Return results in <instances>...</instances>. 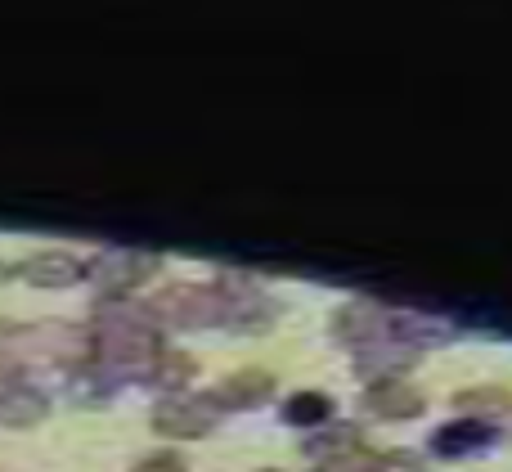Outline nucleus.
I'll return each instance as SVG.
<instances>
[{"label":"nucleus","mask_w":512,"mask_h":472,"mask_svg":"<svg viewBox=\"0 0 512 472\" xmlns=\"http://www.w3.org/2000/svg\"><path fill=\"white\" fill-rule=\"evenodd\" d=\"M495 437H499L495 423H486V419H454L432 437V450H441V455H450V459H463V455H477V450L490 446Z\"/></svg>","instance_id":"1a4fd4ad"},{"label":"nucleus","mask_w":512,"mask_h":472,"mask_svg":"<svg viewBox=\"0 0 512 472\" xmlns=\"http://www.w3.org/2000/svg\"><path fill=\"white\" fill-rule=\"evenodd\" d=\"M14 378H18V369H14V365H5V360H0V392H5V387L14 383Z\"/></svg>","instance_id":"dca6fc26"},{"label":"nucleus","mask_w":512,"mask_h":472,"mask_svg":"<svg viewBox=\"0 0 512 472\" xmlns=\"http://www.w3.org/2000/svg\"><path fill=\"white\" fill-rule=\"evenodd\" d=\"M360 410L378 423H405V419H418V414L427 410V396L418 392L414 383H405V378H382V383L364 387Z\"/></svg>","instance_id":"39448f33"},{"label":"nucleus","mask_w":512,"mask_h":472,"mask_svg":"<svg viewBox=\"0 0 512 472\" xmlns=\"http://www.w3.org/2000/svg\"><path fill=\"white\" fill-rule=\"evenodd\" d=\"M149 315L158 329L189 333V329H212V324H221L225 302L212 284H171L149 302Z\"/></svg>","instance_id":"f03ea898"},{"label":"nucleus","mask_w":512,"mask_h":472,"mask_svg":"<svg viewBox=\"0 0 512 472\" xmlns=\"http://www.w3.org/2000/svg\"><path fill=\"white\" fill-rule=\"evenodd\" d=\"M86 329L90 342H95V365L108 378L149 374L153 356L162 351V329L153 324L149 306H135L131 297H117V302L99 297Z\"/></svg>","instance_id":"f257e3e1"},{"label":"nucleus","mask_w":512,"mask_h":472,"mask_svg":"<svg viewBox=\"0 0 512 472\" xmlns=\"http://www.w3.org/2000/svg\"><path fill=\"white\" fill-rule=\"evenodd\" d=\"M131 472H189L185 455H176V450H149V455L135 459Z\"/></svg>","instance_id":"2eb2a0df"},{"label":"nucleus","mask_w":512,"mask_h":472,"mask_svg":"<svg viewBox=\"0 0 512 472\" xmlns=\"http://www.w3.org/2000/svg\"><path fill=\"white\" fill-rule=\"evenodd\" d=\"M45 419H50V396H45L41 387L14 378V383L0 392V428L23 432V428H36V423H45Z\"/></svg>","instance_id":"6e6552de"},{"label":"nucleus","mask_w":512,"mask_h":472,"mask_svg":"<svg viewBox=\"0 0 512 472\" xmlns=\"http://www.w3.org/2000/svg\"><path fill=\"white\" fill-rule=\"evenodd\" d=\"M256 472H283V468H256Z\"/></svg>","instance_id":"f3484780"},{"label":"nucleus","mask_w":512,"mask_h":472,"mask_svg":"<svg viewBox=\"0 0 512 472\" xmlns=\"http://www.w3.org/2000/svg\"><path fill=\"white\" fill-rule=\"evenodd\" d=\"M194 374H198V360L189 356V351H180V347H162L158 356H153V365H149V383L153 387H162L167 396H176V392H185L189 383H194Z\"/></svg>","instance_id":"9b49d317"},{"label":"nucleus","mask_w":512,"mask_h":472,"mask_svg":"<svg viewBox=\"0 0 512 472\" xmlns=\"http://www.w3.org/2000/svg\"><path fill=\"white\" fill-rule=\"evenodd\" d=\"M18 275L32 288H72L86 279V257H77V252H68V248H45V252H36V257H27L23 266H18Z\"/></svg>","instance_id":"0eeeda50"},{"label":"nucleus","mask_w":512,"mask_h":472,"mask_svg":"<svg viewBox=\"0 0 512 472\" xmlns=\"http://www.w3.org/2000/svg\"><path fill=\"white\" fill-rule=\"evenodd\" d=\"M283 419H288L292 428H324V423L333 419V401L319 392H297L283 405Z\"/></svg>","instance_id":"f8f14e48"},{"label":"nucleus","mask_w":512,"mask_h":472,"mask_svg":"<svg viewBox=\"0 0 512 472\" xmlns=\"http://www.w3.org/2000/svg\"><path fill=\"white\" fill-rule=\"evenodd\" d=\"M418 360V347H409V342L400 338H373L364 342V347H355V369H360L369 383H382V378H405L409 365Z\"/></svg>","instance_id":"423d86ee"},{"label":"nucleus","mask_w":512,"mask_h":472,"mask_svg":"<svg viewBox=\"0 0 512 472\" xmlns=\"http://www.w3.org/2000/svg\"><path fill=\"white\" fill-rule=\"evenodd\" d=\"M221 423V405H216L212 392H176V396H162L153 405V432L171 441H198Z\"/></svg>","instance_id":"20e7f679"},{"label":"nucleus","mask_w":512,"mask_h":472,"mask_svg":"<svg viewBox=\"0 0 512 472\" xmlns=\"http://www.w3.org/2000/svg\"><path fill=\"white\" fill-rule=\"evenodd\" d=\"M270 392H274V378L265 374V369H239V374L225 378L212 396L221 410H252V405H261Z\"/></svg>","instance_id":"9d476101"},{"label":"nucleus","mask_w":512,"mask_h":472,"mask_svg":"<svg viewBox=\"0 0 512 472\" xmlns=\"http://www.w3.org/2000/svg\"><path fill=\"white\" fill-rule=\"evenodd\" d=\"M162 270V257L140 248H108L99 252L95 261H86V279H95L99 297L104 302H117V297H131L144 279H153Z\"/></svg>","instance_id":"7ed1b4c3"},{"label":"nucleus","mask_w":512,"mask_h":472,"mask_svg":"<svg viewBox=\"0 0 512 472\" xmlns=\"http://www.w3.org/2000/svg\"><path fill=\"white\" fill-rule=\"evenodd\" d=\"M351 450H360V432L333 428V423H324V428L306 441V455H315L319 464H328V459H337V455H351Z\"/></svg>","instance_id":"ddd939ff"},{"label":"nucleus","mask_w":512,"mask_h":472,"mask_svg":"<svg viewBox=\"0 0 512 472\" xmlns=\"http://www.w3.org/2000/svg\"><path fill=\"white\" fill-rule=\"evenodd\" d=\"M454 405H459V410H477V419L490 423V414L495 410H508L512 396L508 392H459L454 396Z\"/></svg>","instance_id":"4468645a"}]
</instances>
